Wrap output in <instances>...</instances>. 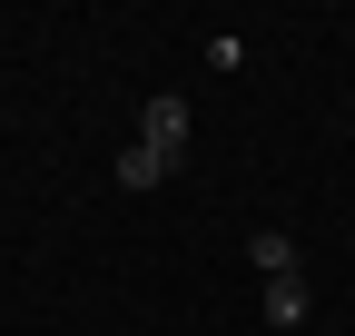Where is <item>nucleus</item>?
Segmentation results:
<instances>
[{"label": "nucleus", "mask_w": 355, "mask_h": 336, "mask_svg": "<svg viewBox=\"0 0 355 336\" xmlns=\"http://www.w3.org/2000/svg\"><path fill=\"white\" fill-rule=\"evenodd\" d=\"M168 178H178V158H158L148 139H128V149H119V188H168Z\"/></svg>", "instance_id": "7ed1b4c3"}, {"label": "nucleus", "mask_w": 355, "mask_h": 336, "mask_svg": "<svg viewBox=\"0 0 355 336\" xmlns=\"http://www.w3.org/2000/svg\"><path fill=\"white\" fill-rule=\"evenodd\" d=\"M139 139H148L158 158L188 168V99H148V109H139Z\"/></svg>", "instance_id": "f257e3e1"}, {"label": "nucleus", "mask_w": 355, "mask_h": 336, "mask_svg": "<svg viewBox=\"0 0 355 336\" xmlns=\"http://www.w3.org/2000/svg\"><path fill=\"white\" fill-rule=\"evenodd\" d=\"M306 307H316L306 267H296V277H266V326H306Z\"/></svg>", "instance_id": "f03ea898"}, {"label": "nucleus", "mask_w": 355, "mask_h": 336, "mask_svg": "<svg viewBox=\"0 0 355 336\" xmlns=\"http://www.w3.org/2000/svg\"><path fill=\"white\" fill-rule=\"evenodd\" d=\"M247 267H266V277H296V247H286L277 228H257V237H247Z\"/></svg>", "instance_id": "20e7f679"}]
</instances>
